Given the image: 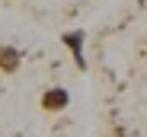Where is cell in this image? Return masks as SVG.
<instances>
[{"label": "cell", "mask_w": 147, "mask_h": 137, "mask_svg": "<svg viewBox=\"0 0 147 137\" xmlns=\"http://www.w3.org/2000/svg\"><path fill=\"white\" fill-rule=\"evenodd\" d=\"M67 105H70V93L64 86H48L42 93V108L45 112H64Z\"/></svg>", "instance_id": "obj_1"}, {"label": "cell", "mask_w": 147, "mask_h": 137, "mask_svg": "<svg viewBox=\"0 0 147 137\" xmlns=\"http://www.w3.org/2000/svg\"><path fill=\"white\" fill-rule=\"evenodd\" d=\"M83 32H64L61 35V41L67 45V48H70V54H74V61H77V67H80V70H86V57H83Z\"/></svg>", "instance_id": "obj_2"}, {"label": "cell", "mask_w": 147, "mask_h": 137, "mask_svg": "<svg viewBox=\"0 0 147 137\" xmlns=\"http://www.w3.org/2000/svg\"><path fill=\"white\" fill-rule=\"evenodd\" d=\"M19 61H22L19 48H13V45H0V70H3V74H16L19 70Z\"/></svg>", "instance_id": "obj_3"}]
</instances>
